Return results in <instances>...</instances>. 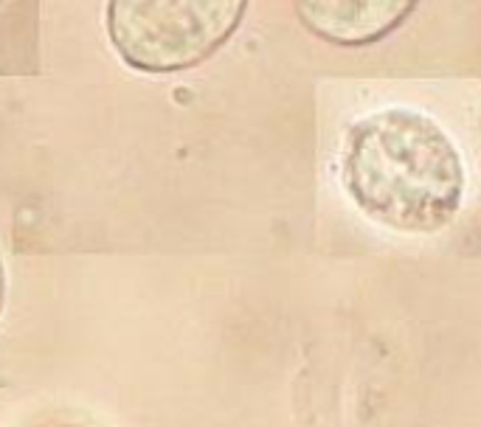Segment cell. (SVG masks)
<instances>
[{"instance_id": "1", "label": "cell", "mask_w": 481, "mask_h": 427, "mask_svg": "<svg viewBox=\"0 0 481 427\" xmlns=\"http://www.w3.org/2000/svg\"><path fill=\"white\" fill-rule=\"evenodd\" d=\"M341 183L366 219L398 234H437L462 211L467 169L428 112L380 107L349 124Z\"/></svg>"}, {"instance_id": "2", "label": "cell", "mask_w": 481, "mask_h": 427, "mask_svg": "<svg viewBox=\"0 0 481 427\" xmlns=\"http://www.w3.org/2000/svg\"><path fill=\"white\" fill-rule=\"evenodd\" d=\"M245 9L248 0H107L104 25L127 68L178 73L225 45Z\"/></svg>"}, {"instance_id": "5", "label": "cell", "mask_w": 481, "mask_h": 427, "mask_svg": "<svg viewBox=\"0 0 481 427\" xmlns=\"http://www.w3.org/2000/svg\"><path fill=\"white\" fill-rule=\"evenodd\" d=\"M56 427H79V424H56Z\"/></svg>"}, {"instance_id": "3", "label": "cell", "mask_w": 481, "mask_h": 427, "mask_svg": "<svg viewBox=\"0 0 481 427\" xmlns=\"http://www.w3.org/2000/svg\"><path fill=\"white\" fill-rule=\"evenodd\" d=\"M419 0H293L309 34L329 45L363 48L388 37Z\"/></svg>"}, {"instance_id": "4", "label": "cell", "mask_w": 481, "mask_h": 427, "mask_svg": "<svg viewBox=\"0 0 481 427\" xmlns=\"http://www.w3.org/2000/svg\"><path fill=\"white\" fill-rule=\"evenodd\" d=\"M0 309H4V270H0Z\"/></svg>"}]
</instances>
